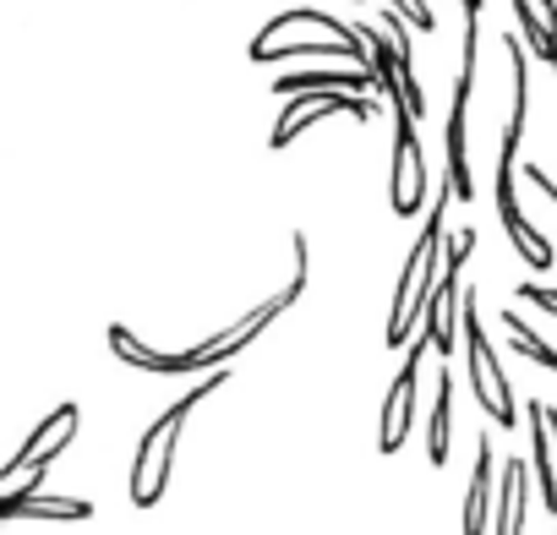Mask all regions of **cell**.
<instances>
[{
  "label": "cell",
  "instance_id": "obj_1",
  "mask_svg": "<svg viewBox=\"0 0 557 535\" xmlns=\"http://www.w3.org/2000/svg\"><path fill=\"white\" fill-rule=\"evenodd\" d=\"M290 246H296V279L278 290V296H268V301H257L246 318H235L230 328H219L213 339H202V345H186V350H153V345H143L126 323H110V350H115V361H126V366H137V372H153V377H202V372H213V366H230L240 350H251L257 339H262V328L273 323V318H285L290 307H296V296L307 290V235L296 229L290 235Z\"/></svg>",
  "mask_w": 557,
  "mask_h": 535
},
{
  "label": "cell",
  "instance_id": "obj_2",
  "mask_svg": "<svg viewBox=\"0 0 557 535\" xmlns=\"http://www.w3.org/2000/svg\"><path fill=\"white\" fill-rule=\"evenodd\" d=\"M448 202H454V191L443 186V191L432 197V208H426V229L416 235V246H410V257H405V274H399V285H394L388 323H383V350L410 345V334L421 328V312H426V301H432V290H437V274H443V213H448Z\"/></svg>",
  "mask_w": 557,
  "mask_h": 535
},
{
  "label": "cell",
  "instance_id": "obj_3",
  "mask_svg": "<svg viewBox=\"0 0 557 535\" xmlns=\"http://www.w3.org/2000/svg\"><path fill=\"white\" fill-rule=\"evenodd\" d=\"M213 388H224V366H213L197 388H186L148 432H143V443H137V459H132V502L137 508H153L159 497H164V486H170V464H175V443H181V426H186V415L213 394Z\"/></svg>",
  "mask_w": 557,
  "mask_h": 535
},
{
  "label": "cell",
  "instance_id": "obj_4",
  "mask_svg": "<svg viewBox=\"0 0 557 535\" xmlns=\"http://www.w3.org/2000/svg\"><path fill=\"white\" fill-rule=\"evenodd\" d=\"M459 334L470 345V394H475V405L492 415V426L513 432L519 405H513V388H508V377L497 366V350L486 345V328H481V312H475V290L459 301Z\"/></svg>",
  "mask_w": 557,
  "mask_h": 535
},
{
  "label": "cell",
  "instance_id": "obj_5",
  "mask_svg": "<svg viewBox=\"0 0 557 535\" xmlns=\"http://www.w3.org/2000/svg\"><path fill=\"white\" fill-rule=\"evenodd\" d=\"M475 251V229H459L454 240H443V274H437V290L421 312V328L432 339L437 356H454V334H459V301H465V257Z\"/></svg>",
  "mask_w": 557,
  "mask_h": 535
},
{
  "label": "cell",
  "instance_id": "obj_6",
  "mask_svg": "<svg viewBox=\"0 0 557 535\" xmlns=\"http://www.w3.org/2000/svg\"><path fill=\"white\" fill-rule=\"evenodd\" d=\"M334 115H345V121H377L383 104H372L367 94H296V99H285V115L273 121L268 148L285 153L301 132H312V126H323V121H334Z\"/></svg>",
  "mask_w": 557,
  "mask_h": 535
},
{
  "label": "cell",
  "instance_id": "obj_7",
  "mask_svg": "<svg viewBox=\"0 0 557 535\" xmlns=\"http://www.w3.org/2000/svg\"><path fill=\"white\" fill-rule=\"evenodd\" d=\"M388 208L399 219L426 208V148L416 137V115L394 99V164H388Z\"/></svg>",
  "mask_w": 557,
  "mask_h": 535
},
{
  "label": "cell",
  "instance_id": "obj_8",
  "mask_svg": "<svg viewBox=\"0 0 557 535\" xmlns=\"http://www.w3.org/2000/svg\"><path fill=\"white\" fill-rule=\"evenodd\" d=\"M475 17H465V66H459V83H454V104H448V126H443V142H448V191L454 202H475V175H470V153H465V110H470V88H475Z\"/></svg>",
  "mask_w": 557,
  "mask_h": 535
},
{
  "label": "cell",
  "instance_id": "obj_9",
  "mask_svg": "<svg viewBox=\"0 0 557 535\" xmlns=\"http://www.w3.org/2000/svg\"><path fill=\"white\" fill-rule=\"evenodd\" d=\"M426 328H421V339H410V356H405V366L394 372V383H388V394H383V415H377V453H399L405 443H410V426H416V405H421V356H426Z\"/></svg>",
  "mask_w": 557,
  "mask_h": 535
},
{
  "label": "cell",
  "instance_id": "obj_10",
  "mask_svg": "<svg viewBox=\"0 0 557 535\" xmlns=\"http://www.w3.org/2000/svg\"><path fill=\"white\" fill-rule=\"evenodd\" d=\"M77 426H83V410H77V405L50 410V415L28 432V443H23V448L7 459V464H0V481L12 486V481H23L28 470H50V464H55V459L77 443Z\"/></svg>",
  "mask_w": 557,
  "mask_h": 535
},
{
  "label": "cell",
  "instance_id": "obj_11",
  "mask_svg": "<svg viewBox=\"0 0 557 535\" xmlns=\"http://www.w3.org/2000/svg\"><path fill=\"white\" fill-rule=\"evenodd\" d=\"M39 481H45V470H28L12 492H0V519H55V524L94 519L88 497H50V492H39Z\"/></svg>",
  "mask_w": 557,
  "mask_h": 535
},
{
  "label": "cell",
  "instance_id": "obj_12",
  "mask_svg": "<svg viewBox=\"0 0 557 535\" xmlns=\"http://www.w3.org/2000/svg\"><path fill=\"white\" fill-rule=\"evenodd\" d=\"M492 486H497V453H492V437L481 432L475 437V470H470V486H465V524H459V535H486L492 530Z\"/></svg>",
  "mask_w": 557,
  "mask_h": 535
},
{
  "label": "cell",
  "instance_id": "obj_13",
  "mask_svg": "<svg viewBox=\"0 0 557 535\" xmlns=\"http://www.w3.org/2000/svg\"><path fill=\"white\" fill-rule=\"evenodd\" d=\"M268 88L278 99H296V94H367L377 83L361 66H329V72H285V77H273Z\"/></svg>",
  "mask_w": 557,
  "mask_h": 535
},
{
  "label": "cell",
  "instance_id": "obj_14",
  "mask_svg": "<svg viewBox=\"0 0 557 535\" xmlns=\"http://www.w3.org/2000/svg\"><path fill=\"white\" fill-rule=\"evenodd\" d=\"M524 502H530V464H524V459L497 464V508H492V535H524Z\"/></svg>",
  "mask_w": 557,
  "mask_h": 535
},
{
  "label": "cell",
  "instance_id": "obj_15",
  "mask_svg": "<svg viewBox=\"0 0 557 535\" xmlns=\"http://www.w3.org/2000/svg\"><path fill=\"white\" fill-rule=\"evenodd\" d=\"M524 421H530V470H535V481H541V502H546V513H557V448H552L546 405H530Z\"/></svg>",
  "mask_w": 557,
  "mask_h": 535
},
{
  "label": "cell",
  "instance_id": "obj_16",
  "mask_svg": "<svg viewBox=\"0 0 557 535\" xmlns=\"http://www.w3.org/2000/svg\"><path fill=\"white\" fill-rule=\"evenodd\" d=\"M497 224H503V235L513 240V251H519V257L535 268V274H546V268L557 262L552 240H546V235H541V229L524 219V208H519V202H513V208H497Z\"/></svg>",
  "mask_w": 557,
  "mask_h": 535
},
{
  "label": "cell",
  "instance_id": "obj_17",
  "mask_svg": "<svg viewBox=\"0 0 557 535\" xmlns=\"http://www.w3.org/2000/svg\"><path fill=\"white\" fill-rule=\"evenodd\" d=\"M448 421H454V377L443 372L437 377V394H432V415H426V459H432V470H443L448 464Z\"/></svg>",
  "mask_w": 557,
  "mask_h": 535
},
{
  "label": "cell",
  "instance_id": "obj_18",
  "mask_svg": "<svg viewBox=\"0 0 557 535\" xmlns=\"http://www.w3.org/2000/svg\"><path fill=\"white\" fill-rule=\"evenodd\" d=\"M513 23H519V39H524V50H530L535 61H546V66L557 72V39H552V28L541 23L535 0H513Z\"/></svg>",
  "mask_w": 557,
  "mask_h": 535
},
{
  "label": "cell",
  "instance_id": "obj_19",
  "mask_svg": "<svg viewBox=\"0 0 557 535\" xmlns=\"http://www.w3.org/2000/svg\"><path fill=\"white\" fill-rule=\"evenodd\" d=\"M503 334H508V345H513V350H519L524 361H535V366L557 372V345H546V339H541V334H535V328H530V323H524V318L513 312V307L503 312Z\"/></svg>",
  "mask_w": 557,
  "mask_h": 535
},
{
  "label": "cell",
  "instance_id": "obj_20",
  "mask_svg": "<svg viewBox=\"0 0 557 535\" xmlns=\"http://www.w3.org/2000/svg\"><path fill=\"white\" fill-rule=\"evenodd\" d=\"M388 7H394V12H399V17L416 28V34H426V39L437 34V12L426 7V0H388Z\"/></svg>",
  "mask_w": 557,
  "mask_h": 535
},
{
  "label": "cell",
  "instance_id": "obj_21",
  "mask_svg": "<svg viewBox=\"0 0 557 535\" xmlns=\"http://www.w3.org/2000/svg\"><path fill=\"white\" fill-rule=\"evenodd\" d=\"M513 301H530V307H541V312L557 318V285H535V279H530V285L513 290Z\"/></svg>",
  "mask_w": 557,
  "mask_h": 535
},
{
  "label": "cell",
  "instance_id": "obj_22",
  "mask_svg": "<svg viewBox=\"0 0 557 535\" xmlns=\"http://www.w3.org/2000/svg\"><path fill=\"white\" fill-rule=\"evenodd\" d=\"M524 175H530V181H535V186H541V191H546V197L557 202V181H552V175H546L541 164H524Z\"/></svg>",
  "mask_w": 557,
  "mask_h": 535
},
{
  "label": "cell",
  "instance_id": "obj_23",
  "mask_svg": "<svg viewBox=\"0 0 557 535\" xmlns=\"http://www.w3.org/2000/svg\"><path fill=\"white\" fill-rule=\"evenodd\" d=\"M459 7H465V17H481V7H486V0H459Z\"/></svg>",
  "mask_w": 557,
  "mask_h": 535
},
{
  "label": "cell",
  "instance_id": "obj_24",
  "mask_svg": "<svg viewBox=\"0 0 557 535\" xmlns=\"http://www.w3.org/2000/svg\"><path fill=\"white\" fill-rule=\"evenodd\" d=\"M546 421H552V443H557V405H546Z\"/></svg>",
  "mask_w": 557,
  "mask_h": 535
},
{
  "label": "cell",
  "instance_id": "obj_25",
  "mask_svg": "<svg viewBox=\"0 0 557 535\" xmlns=\"http://www.w3.org/2000/svg\"><path fill=\"white\" fill-rule=\"evenodd\" d=\"M552 524H557V513H552Z\"/></svg>",
  "mask_w": 557,
  "mask_h": 535
}]
</instances>
